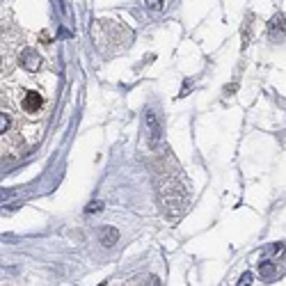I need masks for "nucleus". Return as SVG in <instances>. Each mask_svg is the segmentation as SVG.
<instances>
[{
  "label": "nucleus",
  "instance_id": "f257e3e1",
  "mask_svg": "<svg viewBox=\"0 0 286 286\" xmlns=\"http://www.w3.org/2000/svg\"><path fill=\"white\" fill-rule=\"evenodd\" d=\"M42 106H44L42 94L39 92H25V99H23V110L25 112H37Z\"/></svg>",
  "mask_w": 286,
  "mask_h": 286
},
{
  "label": "nucleus",
  "instance_id": "f03ea898",
  "mask_svg": "<svg viewBox=\"0 0 286 286\" xmlns=\"http://www.w3.org/2000/svg\"><path fill=\"white\" fill-rule=\"evenodd\" d=\"M117 238H119V231H117L115 227H101V231H99V240H101V245H106V247H112V245L117 243Z\"/></svg>",
  "mask_w": 286,
  "mask_h": 286
},
{
  "label": "nucleus",
  "instance_id": "7ed1b4c3",
  "mask_svg": "<svg viewBox=\"0 0 286 286\" xmlns=\"http://www.w3.org/2000/svg\"><path fill=\"white\" fill-rule=\"evenodd\" d=\"M21 60H23V67H25L28 71H37L39 65H42V57H39L35 51H30V48H25V51H23Z\"/></svg>",
  "mask_w": 286,
  "mask_h": 286
},
{
  "label": "nucleus",
  "instance_id": "20e7f679",
  "mask_svg": "<svg viewBox=\"0 0 286 286\" xmlns=\"http://www.w3.org/2000/svg\"><path fill=\"white\" fill-rule=\"evenodd\" d=\"M259 270H261V277H275L277 266L272 261H261L259 263Z\"/></svg>",
  "mask_w": 286,
  "mask_h": 286
},
{
  "label": "nucleus",
  "instance_id": "39448f33",
  "mask_svg": "<svg viewBox=\"0 0 286 286\" xmlns=\"http://www.w3.org/2000/svg\"><path fill=\"white\" fill-rule=\"evenodd\" d=\"M3 119H0V131H3V133H5L7 129H10V124H12V119H10V115H5V112H3Z\"/></svg>",
  "mask_w": 286,
  "mask_h": 286
},
{
  "label": "nucleus",
  "instance_id": "423d86ee",
  "mask_svg": "<svg viewBox=\"0 0 286 286\" xmlns=\"http://www.w3.org/2000/svg\"><path fill=\"white\" fill-rule=\"evenodd\" d=\"M147 3V7H151V10H163V0H144Z\"/></svg>",
  "mask_w": 286,
  "mask_h": 286
},
{
  "label": "nucleus",
  "instance_id": "0eeeda50",
  "mask_svg": "<svg viewBox=\"0 0 286 286\" xmlns=\"http://www.w3.org/2000/svg\"><path fill=\"white\" fill-rule=\"evenodd\" d=\"M101 208H103L101 202H92L87 208H85V211H87V213H97V211H101Z\"/></svg>",
  "mask_w": 286,
  "mask_h": 286
},
{
  "label": "nucleus",
  "instance_id": "6e6552de",
  "mask_svg": "<svg viewBox=\"0 0 286 286\" xmlns=\"http://www.w3.org/2000/svg\"><path fill=\"white\" fill-rule=\"evenodd\" d=\"M238 284H252V275H249V272H245V275L238 279Z\"/></svg>",
  "mask_w": 286,
  "mask_h": 286
}]
</instances>
